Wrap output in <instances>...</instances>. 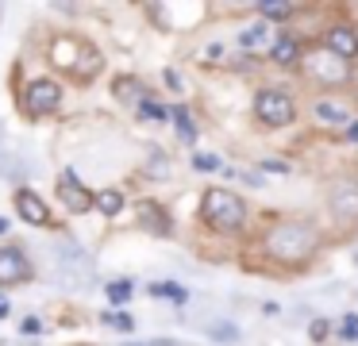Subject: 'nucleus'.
<instances>
[{"label":"nucleus","mask_w":358,"mask_h":346,"mask_svg":"<svg viewBox=\"0 0 358 346\" xmlns=\"http://www.w3.org/2000/svg\"><path fill=\"white\" fill-rule=\"evenodd\" d=\"M270 58L278 62V66H296V62H301V46H296V38H278V43H273V50H270Z\"/></svg>","instance_id":"2eb2a0df"},{"label":"nucleus","mask_w":358,"mask_h":346,"mask_svg":"<svg viewBox=\"0 0 358 346\" xmlns=\"http://www.w3.org/2000/svg\"><path fill=\"white\" fill-rule=\"evenodd\" d=\"M101 319H104V323H112V327H120V331H131V327H135L131 315H112V312H108V315H101Z\"/></svg>","instance_id":"a878e982"},{"label":"nucleus","mask_w":358,"mask_h":346,"mask_svg":"<svg viewBox=\"0 0 358 346\" xmlns=\"http://www.w3.org/2000/svg\"><path fill=\"white\" fill-rule=\"evenodd\" d=\"M339 338L343 343H358V319L355 315H347V319L339 323Z\"/></svg>","instance_id":"b1692460"},{"label":"nucleus","mask_w":358,"mask_h":346,"mask_svg":"<svg viewBox=\"0 0 358 346\" xmlns=\"http://www.w3.org/2000/svg\"><path fill=\"white\" fill-rule=\"evenodd\" d=\"M250 208L247 200L239 196V192L231 189H204L201 196V219L208 223L212 231H220V235H235V231L247 223Z\"/></svg>","instance_id":"f03ea898"},{"label":"nucleus","mask_w":358,"mask_h":346,"mask_svg":"<svg viewBox=\"0 0 358 346\" xmlns=\"http://www.w3.org/2000/svg\"><path fill=\"white\" fill-rule=\"evenodd\" d=\"M312 120H316L320 127L347 131L350 123H355V112H350V104H347V100H339V96H316V100H312Z\"/></svg>","instance_id":"1a4fd4ad"},{"label":"nucleus","mask_w":358,"mask_h":346,"mask_svg":"<svg viewBox=\"0 0 358 346\" xmlns=\"http://www.w3.org/2000/svg\"><path fill=\"white\" fill-rule=\"evenodd\" d=\"M308 335H312V343H324V338H327V319H316L308 327Z\"/></svg>","instance_id":"bb28decb"},{"label":"nucleus","mask_w":358,"mask_h":346,"mask_svg":"<svg viewBox=\"0 0 358 346\" xmlns=\"http://www.w3.org/2000/svg\"><path fill=\"white\" fill-rule=\"evenodd\" d=\"M304 73H308L316 85H324V89H339V85H347V77H350V62L335 58V54H327V50H316V54L304 58Z\"/></svg>","instance_id":"6e6552de"},{"label":"nucleus","mask_w":358,"mask_h":346,"mask_svg":"<svg viewBox=\"0 0 358 346\" xmlns=\"http://www.w3.org/2000/svg\"><path fill=\"white\" fill-rule=\"evenodd\" d=\"M16 154L8 150V143H4V135H0V177H8V173H16Z\"/></svg>","instance_id":"5701e85b"},{"label":"nucleus","mask_w":358,"mask_h":346,"mask_svg":"<svg viewBox=\"0 0 358 346\" xmlns=\"http://www.w3.org/2000/svg\"><path fill=\"white\" fill-rule=\"evenodd\" d=\"M262 250L281 266H304L320 250V227L312 219H278L262 235Z\"/></svg>","instance_id":"f257e3e1"},{"label":"nucleus","mask_w":358,"mask_h":346,"mask_svg":"<svg viewBox=\"0 0 358 346\" xmlns=\"http://www.w3.org/2000/svg\"><path fill=\"white\" fill-rule=\"evenodd\" d=\"M324 50H327V54H335V58H343V62L358 58V31H355V27H347V23H335V27H327V35H324Z\"/></svg>","instance_id":"f8f14e48"},{"label":"nucleus","mask_w":358,"mask_h":346,"mask_svg":"<svg viewBox=\"0 0 358 346\" xmlns=\"http://www.w3.org/2000/svg\"><path fill=\"white\" fill-rule=\"evenodd\" d=\"M62 96H66V89L58 81H50V77H35V81H27L24 92H20V108H24V115L39 120V115L58 112V108H62Z\"/></svg>","instance_id":"39448f33"},{"label":"nucleus","mask_w":358,"mask_h":346,"mask_svg":"<svg viewBox=\"0 0 358 346\" xmlns=\"http://www.w3.org/2000/svg\"><path fill=\"white\" fill-rule=\"evenodd\" d=\"M139 115H143V120H150V123H166V120H170V108L158 104V100H139Z\"/></svg>","instance_id":"a211bd4d"},{"label":"nucleus","mask_w":358,"mask_h":346,"mask_svg":"<svg viewBox=\"0 0 358 346\" xmlns=\"http://www.w3.org/2000/svg\"><path fill=\"white\" fill-rule=\"evenodd\" d=\"M131 289H135L131 281H112L108 284V300L112 304H127V300H131Z\"/></svg>","instance_id":"4be33fe9"},{"label":"nucleus","mask_w":358,"mask_h":346,"mask_svg":"<svg viewBox=\"0 0 358 346\" xmlns=\"http://www.w3.org/2000/svg\"><path fill=\"white\" fill-rule=\"evenodd\" d=\"M31 277H35V269L20 246H0V284L12 289V284H27Z\"/></svg>","instance_id":"9d476101"},{"label":"nucleus","mask_w":358,"mask_h":346,"mask_svg":"<svg viewBox=\"0 0 358 346\" xmlns=\"http://www.w3.org/2000/svg\"><path fill=\"white\" fill-rule=\"evenodd\" d=\"M327 212L343 227H358V181L355 177H339L327 189Z\"/></svg>","instance_id":"0eeeda50"},{"label":"nucleus","mask_w":358,"mask_h":346,"mask_svg":"<svg viewBox=\"0 0 358 346\" xmlns=\"http://www.w3.org/2000/svg\"><path fill=\"white\" fill-rule=\"evenodd\" d=\"M266 35H270V23H255V27H243L239 31V43L243 46H258Z\"/></svg>","instance_id":"aec40b11"},{"label":"nucleus","mask_w":358,"mask_h":346,"mask_svg":"<svg viewBox=\"0 0 358 346\" xmlns=\"http://www.w3.org/2000/svg\"><path fill=\"white\" fill-rule=\"evenodd\" d=\"M258 15H266V20H289L293 15V4H270V0H262V4H255Z\"/></svg>","instance_id":"6ab92c4d"},{"label":"nucleus","mask_w":358,"mask_h":346,"mask_svg":"<svg viewBox=\"0 0 358 346\" xmlns=\"http://www.w3.org/2000/svg\"><path fill=\"white\" fill-rule=\"evenodd\" d=\"M55 266H58V273H62V281L78 292L96 281V261L78 238H62V243L55 246Z\"/></svg>","instance_id":"20e7f679"},{"label":"nucleus","mask_w":358,"mask_h":346,"mask_svg":"<svg viewBox=\"0 0 358 346\" xmlns=\"http://www.w3.org/2000/svg\"><path fill=\"white\" fill-rule=\"evenodd\" d=\"M16 212L24 215L27 223H39V227H47V223H50V212H47V204H43V200L35 196L31 189H20V192H16Z\"/></svg>","instance_id":"ddd939ff"},{"label":"nucleus","mask_w":358,"mask_h":346,"mask_svg":"<svg viewBox=\"0 0 358 346\" xmlns=\"http://www.w3.org/2000/svg\"><path fill=\"white\" fill-rule=\"evenodd\" d=\"M50 62H55L58 69H66L70 77H81V81H89V77L101 69L96 46H89L85 38H78V35H55L50 38Z\"/></svg>","instance_id":"7ed1b4c3"},{"label":"nucleus","mask_w":358,"mask_h":346,"mask_svg":"<svg viewBox=\"0 0 358 346\" xmlns=\"http://www.w3.org/2000/svg\"><path fill=\"white\" fill-rule=\"evenodd\" d=\"M124 346H178L173 338H158V343H124Z\"/></svg>","instance_id":"c756f323"},{"label":"nucleus","mask_w":358,"mask_h":346,"mask_svg":"<svg viewBox=\"0 0 358 346\" xmlns=\"http://www.w3.org/2000/svg\"><path fill=\"white\" fill-rule=\"evenodd\" d=\"M355 258H358V254H355Z\"/></svg>","instance_id":"473e14b6"},{"label":"nucleus","mask_w":358,"mask_h":346,"mask_svg":"<svg viewBox=\"0 0 358 346\" xmlns=\"http://www.w3.org/2000/svg\"><path fill=\"white\" fill-rule=\"evenodd\" d=\"M93 204L101 208L104 215H120V212H124V192H120V189H101L93 196Z\"/></svg>","instance_id":"dca6fc26"},{"label":"nucleus","mask_w":358,"mask_h":346,"mask_svg":"<svg viewBox=\"0 0 358 346\" xmlns=\"http://www.w3.org/2000/svg\"><path fill=\"white\" fill-rule=\"evenodd\" d=\"M58 200H62L73 215H85L89 208H93V192H89L85 185L78 181V173H70V169L58 177Z\"/></svg>","instance_id":"9b49d317"},{"label":"nucleus","mask_w":358,"mask_h":346,"mask_svg":"<svg viewBox=\"0 0 358 346\" xmlns=\"http://www.w3.org/2000/svg\"><path fill=\"white\" fill-rule=\"evenodd\" d=\"M255 115L266 127H289V123L296 120V100L289 96V92L266 85V89L255 92Z\"/></svg>","instance_id":"423d86ee"},{"label":"nucleus","mask_w":358,"mask_h":346,"mask_svg":"<svg viewBox=\"0 0 358 346\" xmlns=\"http://www.w3.org/2000/svg\"><path fill=\"white\" fill-rule=\"evenodd\" d=\"M347 138H350V143H358V120H355V123H350V127H347Z\"/></svg>","instance_id":"7c9ffc66"},{"label":"nucleus","mask_w":358,"mask_h":346,"mask_svg":"<svg viewBox=\"0 0 358 346\" xmlns=\"http://www.w3.org/2000/svg\"><path fill=\"white\" fill-rule=\"evenodd\" d=\"M8 308H12V304H8V296H0V315H8Z\"/></svg>","instance_id":"2f4dec72"},{"label":"nucleus","mask_w":358,"mask_h":346,"mask_svg":"<svg viewBox=\"0 0 358 346\" xmlns=\"http://www.w3.org/2000/svg\"><path fill=\"white\" fill-rule=\"evenodd\" d=\"M150 292H155V296H170V300H178V304H185V292H181L178 284H150Z\"/></svg>","instance_id":"393cba45"},{"label":"nucleus","mask_w":358,"mask_h":346,"mask_svg":"<svg viewBox=\"0 0 358 346\" xmlns=\"http://www.w3.org/2000/svg\"><path fill=\"white\" fill-rule=\"evenodd\" d=\"M139 223L150 231V235H170V231H173V219L166 215V208H158V204H155V200L139 204Z\"/></svg>","instance_id":"4468645a"},{"label":"nucleus","mask_w":358,"mask_h":346,"mask_svg":"<svg viewBox=\"0 0 358 346\" xmlns=\"http://www.w3.org/2000/svg\"><path fill=\"white\" fill-rule=\"evenodd\" d=\"M35 331H43V323L35 319V315H31V319H24V335H35Z\"/></svg>","instance_id":"c85d7f7f"},{"label":"nucleus","mask_w":358,"mask_h":346,"mask_svg":"<svg viewBox=\"0 0 358 346\" xmlns=\"http://www.w3.org/2000/svg\"><path fill=\"white\" fill-rule=\"evenodd\" d=\"M193 166H196V169H220V161H216V158H208V154H196Z\"/></svg>","instance_id":"cd10ccee"},{"label":"nucleus","mask_w":358,"mask_h":346,"mask_svg":"<svg viewBox=\"0 0 358 346\" xmlns=\"http://www.w3.org/2000/svg\"><path fill=\"white\" fill-rule=\"evenodd\" d=\"M173 123H178V131H181V138H185V143H193L196 138V127H193V120H189V112L185 108H173Z\"/></svg>","instance_id":"412c9836"},{"label":"nucleus","mask_w":358,"mask_h":346,"mask_svg":"<svg viewBox=\"0 0 358 346\" xmlns=\"http://www.w3.org/2000/svg\"><path fill=\"white\" fill-rule=\"evenodd\" d=\"M204 331H208L212 343H227V346L239 343V327H235V323H208Z\"/></svg>","instance_id":"f3484780"}]
</instances>
